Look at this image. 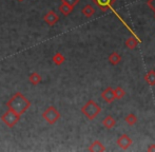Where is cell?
I'll use <instances>...</instances> for the list:
<instances>
[{"instance_id":"obj_23","label":"cell","mask_w":155,"mask_h":152,"mask_svg":"<svg viewBox=\"0 0 155 152\" xmlns=\"http://www.w3.org/2000/svg\"><path fill=\"white\" fill-rule=\"evenodd\" d=\"M19 2H22V1H25V0H18Z\"/></svg>"},{"instance_id":"obj_11","label":"cell","mask_w":155,"mask_h":152,"mask_svg":"<svg viewBox=\"0 0 155 152\" xmlns=\"http://www.w3.org/2000/svg\"><path fill=\"white\" fill-rule=\"evenodd\" d=\"M109 61H110V64L112 66H117L121 61V56L117 52H112L109 55Z\"/></svg>"},{"instance_id":"obj_19","label":"cell","mask_w":155,"mask_h":152,"mask_svg":"<svg viewBox=\"0 0 155 152\" xmlns=\"http://www.w3.org/2000/svg\"><path fill=\"white\" fill-rule=\"evenodd\" d=\"M114 94H115V99H121L126 94V91L124 90L121 87H116L114 89Z\"/></svg>"},{"instance_id":"obj_16","label":"cell","mask_w":155,"mask_h":152,"mask_svg":"<svg viewBox=\"0 0 155 152\" xmlns=\"http://www.w3.org/2000/svg\"><path fill=\"white\" fill-rule=\"evenodd\" d=\"M73 10H74L73 6L69 5V4H67V3H63V2H61V4L59 5V11L64 16H69V15L73 12Z\"/></svg>"},{"instance_id":"obj_15","label":"cell","mask_w":155,"mask_h":152,"mask_svg":"<svg viewBox=\"0 0 155 152\" xmlns=\"http://www.w3.org/2000/svg\"><path fill=\"white\" fill-rule=\"evenodd\" d=\"M42 80V77H41L40 74H38L37 72H33L31 75L29 76V81L31 82L33 86H37L39 84Z\"/></svg>"},{"instance_id":"obj_2","label":"cell","mask_w":155,"mask_h":152,"mask_svg":"<svg viewBox=\"0 0 155 152\" xmlns=\"http://www.w3.org/2000/svg\"><path fill=\"white\" fill-rule=\"evenodd\" d=\"M81 113L89 119V121H93L96 117L98 116V114L101 111V107L98 105L97 103L93 101V99H90L88 101L84 106L81 107Z\"/></svg>"},{"instance_id":"obj_1","label":"cell","mask_w":155,"mask_h":152,"mask_svg":"<svg viewBox=\"0 0 155 152\" xmlns=\"http://www.w3.org/2000/svg\"><path fill=\"white\" fill-rule=\"evenodd\" d=\"M8 109L14 111L15 113L22 115L27 112V110L31 107V101L20 92H17L10 98V101L6 103Z\"/></svg>"},{"instance_id":"obj_18","label":"cell","mask_w":155,"mask_h":152,"mask_svg":"<svg viewBox=\"0 0 155 152\" xmlns=\"http://www.w3.org/2000/svg\"><path fill=\"white\" fill-rule=\"evenodd\" d=\"M124 121L128 124L129 126H134L137 123V116L133 113H129L124 117Z\"/></svg>"},{"instance_id":"obj_10","label":"cell","mask_w":155,"mask_h":152,"mask_svg":"<svg viewBox=\"0 0 155 152\" xmlns=\"http://www.w3.org/2000/svg\"><path fill=\"white\" fill-rule=\"evenodd\" d=\"M88 150L91 152H104V151H106V147L101 144V142L95 140V142H93L92 144L90 145Z\"/></svg>"},{"instance_id":"obj_21","label":"cell","mask_w":155,"mask_h":152,"mask_svg":"<svg viewBox=\"0 0 155 152\" xmlns=\"http://www.w3.org/2000/svg\"><path fill=\"white\" fill-rule=\"evenodd\" d=\"M147 4H148V6L153 11V12H155V0H148Z\"/></svg>"},{"instance_id":"obj_20","label":"cell","mask_w":155,"mask_h":152,"mask_svg":"<svg viewBox=\"0 0 155 152\" xmlns=\"http://www.w3.org/2000/svg\"><path fill=\"white\" fill-rule=\"evenodd\" d=\"M61 2L69 4V5L73 6V8H75V6L79 3V0H61Z\"/></svg>"},{"instance_id":"obj_12","label":"cell","mask_w":155,"mask_h":152,"mask_svg":"<svg viewBox=\"0 0 155 152\" xmlns=\"http://www.w3.org/2000/svg\"><path fill=\"white\" fill-rule=\"evenodd\" d=\"M138 43H139V39H137L135 36H131L130 38H128L126 40V47L130 50H134L138 45Z\"/></svg>"},{"instance_id":"obj_22","label":"cell","mask_w":155,"mask_h":152,"mask_svg":"<svg viewBox=\"0 0 155 152\" xmlns=\"http://www.w3.org/2000/svg\"><path fill=\"white\" fill-rule=\"evenodd\" d=\"M147 151H149V152H155V144H151V145H150V146L148 147Z\"/></svg>"},{"instance_id":"obj_13","label":"cell","mask_w":155,"mask_h":152,"mask_svg":"<svg viewBox=\"0 0 155 152\" xmlns=\"http://www.w3.org/2000/svg\"><path fill=\"white\" fill-rule=\"evenodd\" d=\"M145 81L149 86H155V70H150L145 75Z\"/></svg>"},{"instance_id":"obj_7","label":"cell","mask_w":155,"mask_h":152,"mask_svg":"<svg viewBox=\"0 0 155 152\" xmlns=\"http://www.w3.org/2000/svg\"><path fill=\"white\" fill-rule=\"evenodd\" d=\"M92 1L94 4H96V5L100 8V10L106 12V11L110 10V8L114 5L116 0H92Z\"/></svg>"},{"instance_id":"obj_8","label":"cell","mask_w":155,"mask_h":152,"mask_svg":"<svg viewBox=\"0 0 155 152\" xmlns=\"http://www.w3.org/2000/svg\"><path fill=\"white\" fill-rule=\"evenodd\" d=\"M101 98L104 99L106 103L111 104L115 101V94H114V89L112 87H108L101 92Z\"/></svg>"},{"instance_id":"obj_3","label":"cell","mask_w":155,"mask_h":152,"mask_svg":"<svg viewBox=\"0 0 155 152\" xmlns=\"http://www.w3.org/2000/svg\"><path fill=\"white\" fill-rule=\"evenodd\" d=\"M42 117H43V119H45V121H47L48 124L54 125V124L57 123L58 119L60 118V113L54 106H50V107H48L47 109L43 111Z\"/></svg>"},{"instance_id":"obj_4","label":"cell","mask_w":155,"mask_h":152,"mask_svg":"<svg viewBox=\"0 0 155 152\" xmlns=\"http://www.w3.org/2000/svg\"><path fill=\"white\" fill-rule=\"evenodd\" d=\"M19 119H20V115L15 113L14 111H12V110H10V109L1 115V121H3V124H5L8 128H14L15 126L18 124Z\"/></svg>"},{"instance_id":"obj_17","label":"cell","mask_w":155,"mask_h":152,"mask_svg":"<svg viewBox=\"0 0 155 152\" xmlns=\"http://www.w3.org/2000/svg\"><path fill=\"white\" fill-rule=\"evenodd\" d=\"M52 60H53V62L56 64V66H60V64H62L63 62H64L65 57L62 55L61 53H60V52H57V53H56L55 55L53 56Z\"/></svg>"},{"instance_id":"obj_9","label":"cell","mask_w":155,"mask_h":152,"mask_svg":"<svg viewBox=\"0 0 155 152\" xmlns=\"http://www.w3.org/2000/svg\"><path fill=\"white\" fill-rule=\"evenodd\" d=\"M116 125V121L112 115H107L104 119H102V126L106 129H112L113 127H115Z\"/></svg>"},{"instance_id":"obj_24","label":"cell","mask_w":155,"mask_h":152,"mask_svg":"<svg viewBox=\"0 0 155 152\" xmlns=\"http://www.w3.org/2000/svg\"><path fill=\"white\" fill-rule=\"evenodd\" d=\"M154 18H155V12H154Z\"/></svg>"},{"instance_id":"obj_6","label":"cell","mask_w":155,"mask_h":152,"mask_svg":"<svg viewBox=\"0 0 155 152\" xmlns=\"http://www.w3.org/2000/svg\"><path fill=\"white\" fill-rule=\"evenodd\" d=\"M58 20H59V16L54 11H49L43 17V21L50 27H53L54 25H56L58 22Z\"/></svg>"},{"instance_id":"obj_5","label":"cell","mask_w":155,"mask_h":152,"mask_svg":"<svg viewBox=\"0 0 155 152\" xmlns=\"http://www.w3.org/2000/svg\"><path fill=\"white\" fill-rule=\"evenodd\" d=\"M116 144L118 145L119 148L124 149V150H127V149H129V147L133 144V140L129 135H127V134H123V135H120L118 138H117Z\"/></svg>"},{"instance_id":"obj_14","label":"cell","mask_w":155,"mask_h":152,"mask_svg":"<svg viewBox=\"0 0 155 152\" xmlns=\"http://www.w3.org/2000/svg\"><path fill=\"white\" fill-rule=\"evenodd\" d=\"M81 13L84 16L88 17V18H91V17L95 14V8H94V6L91 5V4H87V5L84 6V8L81 10Z\"/></svg>"}]
</instances>
